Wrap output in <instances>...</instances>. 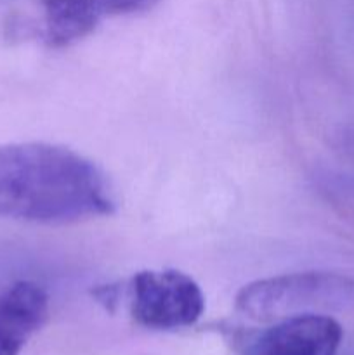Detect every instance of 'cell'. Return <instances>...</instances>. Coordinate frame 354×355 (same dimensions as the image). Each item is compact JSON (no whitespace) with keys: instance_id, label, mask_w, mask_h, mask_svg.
Masks as SVG:
<instances>
[{"instance_id":"cell-3","label":"cell","mask_w":354,"mask_h":355,"mask_svg":"<svg viewBox=\"0 0 354 355\" xmlns=\"http://www.w3.org/2000/svg\"><path fill=\"white\" fill-rule=\"evenodd\" d=\"M130 314L149 329H180L193 326L205 311L200 286L179 270H142L127 284Z\"/></svg>"},{"instance_id":"cell-1","label":"cell","mask_w":354,"mask_h":355,"mask_svg":"<svg viewBox=\"0 0 354 355\" xmlns=\"http://www.w3.org/2000/svg\"><path fill=\"white\" fill-rule=\"evenodd\" d=\"M113 208L104 173L78 153L47 142L0 146V217L71 224Z\"/></svg>"},{"instance_id":"cell-2","label":"cell","mask_w":354,"mask_h":355,"mask_svg":"<svg viewBox=\"0 0 354 355\" xmlns=\"http://www.w3.org/2000/svg\"><path fill=\"white\" fill-rule=\"evenodd\" d=\"M354 283L333 272H295L253 281L242 288L236 309L253 321H276L349 300Z\"/></svg>"},{"instance_id":"cell-6","label":"cell","mask_w":354,"mask_h":355,"mask_svg":"<svg viewBox=\"0 0 354 355\" xmlns=\"http://www.w3.org/2000/svg\"><path fill=\"white\" fill-rule=\"evenodd\" d=\"M49 297L31 281H17L0 293V355H19L45 324Z\"/></svg>"},{"instance_id":"cell-5","label":"cell","mask_w":354,"mask_h":355,"mask_svg":"<svg viewBox=\"0 0 354 355\" xmlns=\"http://www.w3.org/2000/svg\"><path fill=\"white\" fill-rule=\"evenodd\" d=\"M342 335L339 321L326 314L292 315L259 333L245 355H337Z\"/></svg>"},{"instance_id":"cell-4","label":"cell","mask_w":354,"mask_h":355,"mask_svg":"<svg viewBox=\"0 0 354 355\" xmlns=\"http://www.w3.org/2000/svg\"><path fill=\"white\" fill-rule=\"evenodd\" d=\"M162 0H38L35 35L52 49L68 47L104 19L146 12Z\"/></svg>"}]
</instances>
